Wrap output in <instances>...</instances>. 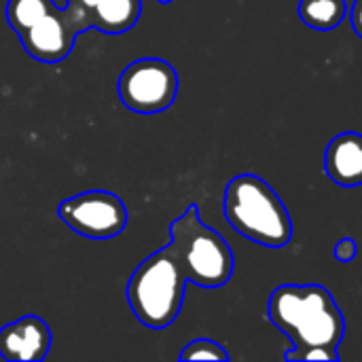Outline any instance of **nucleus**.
Masks as SVG:
<instances>
[{
  "label": "nucleus",
  "instance_id": "0eeeda50",
  "mask_svg": "<svg viewBox=\"0 0 362 362\" xmlns=\"http://www.w3.org/2000/svg\"><path fill=\"white\" fill-rule=\"evenodd\" d=\"M57 216L74 233L89 240H110L127 227V208L110 191H85L64 199Z\"/></svg>",
  "mask_w": 362,
  "mask_h": 362
},
{
  "label": "nucleus",
  "instance_id": "f257e3e1",
  "mask_svg": "<svg viewBox=\"0 0 362 362\" xmlns=\"http://www.w3.org/2000/svg\"><path fill=\"white\" fill-rule=\"evenodd\" d=\"M267 316L293 348L288 362L339 361L346 320L333 295L320 284H282L269 297Z\"/></svg>",
  "mask_w": 362,
  "mask_h": 362
},
{
  "label": "nucleus",
  "instance_id": "6e6552de",
  "mask_svg": "<svg viewBox=\"0 0 362 362\" xmlns=\"http://www.w3.org/2000/svg\"><path fill=\"white\" fill-rule=\"evenodd\" d=\"M53 344L49 325L38 316H23L0 329V356L8 362H40Z\"/></svg>",
  "mask_w": 362,
  "mask_h": 362
},
{
  "label": "nucleus",
  "instance_id": "9b49d317",
  "mask_svg": "<svg viewBox=\"0 0 362 362\" xmlns=\"http://www.w3.org/2000/svg\"><path fill=\"white\" fill-rule=\"evenodd\" d=\"M348 13L346 0H301L299 17L308 28L329 32L335 30Z\"/></svg>",
  "mask_w": 362,
  "mask_h": 362
},
{
  "label": "nucleus",
  "instance_id": "2eb2a0df",
  "mask_svg": "<svg viewBox=\"0 0 362 362\" xmlns=\"http://www.w3.org/2000/svg\"><path fill=\"white\" fill-rule=\"evenodd\" d=\"M157 2H159V4H170L172 0H157Z\"/></svg>",
  "mask_w": 362,
  "mask_h": 362
},
{
  "label": "nucleus",
  "instance_id": "7ed1b4c3",
  "mask_svg": "<svg viewBox=\"0 0 362 362\" xmlns=\"http://www.w3.org/2000/svg\"><path fill=\"white\" fill-rule=\"evenodd\" d=\"M227 223L246 240L265 248H284L293 240V221L278 193L255 174H240L225 187Z\"/></svg>",
  "mask_w": 362,
  "mask_h": 362
},
{
  "label": "nucleus",
  "instance_id": "f03ea898",
  "mask_svg": "<svg viewBox=\"0 0 362 362\" xmlns=\"http://www.w3.org/2000/svg\"><path fill=\"white\" fill-rule=\"evenodd\" d=\"M6 21L30 57L42 64L64 62L76 36L91 30L89 19L74 6L55 0H6Z\"/></svg>",
  "mask_w": 362,
  "mask_h": 362
},
{
  "label": "nucleus",
  "instance_id": "4468645a",
  "mask_svg": "<svg viewBox=\"0 0 362 362\" xmlns=\"http://www.w3.org/2000/svg\"><path fill=\"white\" fill-rule=\"evenodd\" d=\"M350 19H352V28L354 32L362 38V0H354L352 4V13H350Z\"/></svg>",
  "mask_w": 362,
  "mask_h": 362
},
{
  "label": "nucleus",
  "instance_id": "9d476101",
  "mask_svg": "<svg viewBox=\"0 0 362 362\" xmlns=\"http://www.w3.org/2000/svg\"><path fill=\"white\" fill-rule=\"evenodd\" d=\"M325 172L339 187L362 185V134L344 132L329 142Z\"/></svg>",
  "mask_w": 362,
  "mask_h": 362
},
{
  "label": "nucleus",
  "instance_id": "39448f33",
  "mask_svg": "<svg viewBox=\"0 0 362 362\" xmlns=\"http://www.w3.org/2000/svg\"><path fill=\"white\" fill-rule=\"evenodd\" d=\"M170 238L191 284L202 288H221L231 280L235 267L233 252L218 231L204 225L195 204L170 225Z\"/></svg>",
  "mask_w": 362,
  "mask_h": 362
},
{
  "label": "nucleus",
  "instance_id": "ddd939ff",
  "mask_svg": "<svg viewBox=\"0 0 362 362\" xmlns=\"http://www.w3.org/2000/svg\"><path fill=\"white\" fill-rule=\"evenodd\" d=\"M335 259L339 263H352L356 259V252H358V246H356V240L352 238H341L337 244H335Z\"/></svg>",
  "mask_w": 362,
  "mask_h": 362
},
{
  "label": "nucleus",
  "instance_id": "1a4fd4ad",
  "mask_svg": "<svg viewBox=\"0 0 362 362\" xmlns=\"http://www.w3.org/2000/svg\"><path fill=\"white\" fill-rule=\"evenodd\" d=\"M81 11L93 30L104 34H123L132 30L142 15V0H66Z\"/></svg>",
  "mask_w": 362,
  "mask_h": 362
},
{
  "label": "nucleus",
  "instance_id": "423d86ee",
  "mask_svg": "<svg viewBox=\"0 0 362 362\" xmlns=\"http://www.w3.org/2000/svg\"><path fill=\"white\" fill-rule=\"evenodd\" d=\"M123 106L138 115L168 110L178 95V72L161 57H140L123 68L117 81Z\"/></svg>",
  "mask_w": 362,
  "mask_h": 362
},
{
  "label": "nucleus",
  "instance_id": "f8f14e48",
  "mask_svg": "<svg viewBox=\"0 0 362 362\" xmlns=\"http://www.w3.org/2000/svg\"><path fill=\"white\" fill-rule=\"evenodd\" d=\"M180 361H229V352L212 339H195L180 352Z\"/></svg>",
  "mask_w": 362,
  "mask_h": 362
},
{
  "label": "nucleus",
  "instance_id": "20e7f679",
  "mask_svg": "<svg viewBox=\"0 0 362 362\" xmlns=\"http://www.w3.org/2000/svg\"><path fill=\"white\" fill-rule=\"evenodd\" d=\"M187 282L172 244L148 255L136 267L125 288L132 314L146 329H168L182 310Z\"/></svg>",
  "mask_w": 362,
  "mask_h": 362
}]
</instances>
